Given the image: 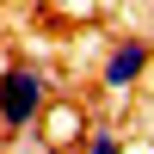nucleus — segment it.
<instances>
[{
	"mask_svg": "<svg viewBox=\"0 0 154 154\" xmlns=\"http://www.w3.org/2000/svg\"><path fill=\"white\" fill-rule=\"evenodd\" d=\"M74 148H80V154H130V148H123V130H117V123H86V136H80Z\"/></svg>",
	"mask_w": 154,
	"mask_h": 154,
	"instance_id": "4",
	"label": "nucleus"
},
{
	"mask_svg": "<svg viewBox=\"0 0 154 154\" xmlns=\"http://www.w3.org/2000/svg\"><path fill=\"white\" fill-rule=\"evenodd\" d=\"M148 68H154V37H142V31L111 37V43H105V56H99V93L130 99L136 86L148 80Z\"/></svg>",
	"mask_w": 154,
	"mask_h": 154,
	"instance_id": "2",
	"label": "nucleus"
},
{
	"mask_svg": "<svg viewBox=\"0 0 154 154\" xmlns=\"http://www.w3.org/2000/svg\"><path fill=\"white\" fill-rule=\"evenodd\" d=\"M49 99H56V74H49L43 62H6V68H0V130L6 136L37 130V117H43ZM6 136H0V142H6Z\"/></svg>",
	"mask_w": 154,
	"mask_h": 154,
	"instance_id": "1",
	"label": "nucleus"
},
{
	"mask_svg": "<svg viewBox=\"0 0 154 154\" xmlns=\"http://www.w3.org/2000/svg\"><path fill=\"white\" fill-rule=\"evenodd\" d=\"M80 136H86V111L56 93L43 105V117H37V142H43V148H68V142H80Z\"/></svg>",
	"mask_w": 154,
	"mask_h": 154,
	"instance_id": "3",
	"label": "nucleus"
}]
</instances>
